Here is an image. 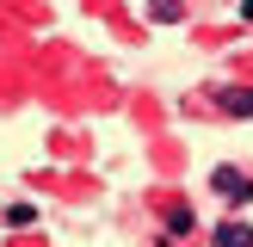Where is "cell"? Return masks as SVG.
Listing matches in <instances>:
<instances>
[{"mask_svg":"<svg viewBox=\"0 0 253 247\" xmlns=\"http://www.w3.org/2000/svg\"><path fill=\"white\" fill-rule=\"evenodd\" d=\"M210 192L229 198V204L241 210V204H253V173H241V167H210Z\"/></svg>","mask_w":253,"mask_h":247,"instance_id":"obj_1","label":"cell"},{"mask_svg":"<svg viewBox=\"0 0 253 247\" xmlns=\"http://www.w3.org/2000/svg\"><path fill=\"white\" fill-rule=\"evenodd\" d=\"M167 235H192V210H185V204L167 210Z\"/></svg>","mask_w":253,"mask_h":247,"instance_id":"obj_4","label":"cell"},{"mask_svg":"<svg viewBox=\"0 0 253 247\" xmlns=\"http://www.w3.org/2000/svg\"><path fill=\"white\" fill-rule=\"evenodd\" d=\"M241 19H253V0H241Z\"/></svg>","mask_w":253,"mask_h":247,"instance_id":"obj_6","label":"cell"},{"mask_svg":"<svg viewBox=\"0 0 253 247\" xmlns=\"http://www.w3.org/2000/svg\"><path fill=\"white\" fill-rule=\"evenodd\" d=\"M216 241H222V247H253V222H222Z\"/></svg>","mask_w":253,"mask_h":247,"instance_id":"obj_3","label":"cell"},{"mask_svg":"<svg viewBox=\"0 0 253 247\" xmlns=\"http://www.w3.org/2000/svg\"><path fill=\"white\" fill-rule=\"evenodd\" d=\"M148 12H155L161 25H173V19H179V0H148Z\"/></svg>","mask_w":253,"mask_h":247,"instance_id":"obj_5","label":"cell"},{"mask_svg":"<svg viewBox=\"0 0 253 247\" xmlns=\"http://www.w3.org/2000/svg\"><path fill=\"white\" fill-rule=\"evenodd\" d=\"M216 105L229 111V118H253V86H222Z\"/></svg>","mask_w":253,"mask_h":247,"instance_id":"obj_2","label":"cell"}]
</instances>
